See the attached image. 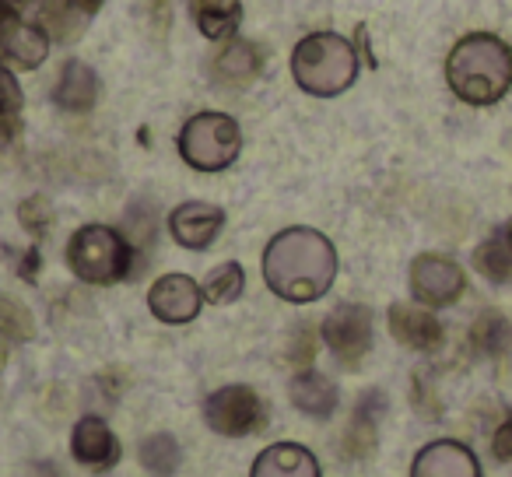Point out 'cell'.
Returning <instances> with one entry per match:
<instances>
[{
	"label": "cell",
	"instance_id": "obj_10",
	"mask_svg": "<svg viewBox=\"0 0 512 477\" xmlns=\"http://www.w3.org/2000/svg\"><path fill=\"white\" fill-rule=\"evenodd\" d=\"M221 228H225V211L204 200H186L169 214V232L183 250H211Z\"/></svg>",
	"mask_w": 512,
	"mask_h": 477
},
{
	"label": "cell",
	"instance_id": "obj_8",
	"mask_svg": "<svg viewBox=\"0 0 512 477\" xmlns=\"http://www.w3.org/2000/svg\"><path fill=\"white\" fill-rule=\"evenodd\" d=\"M320 334L344 369H358L362 358L372 351V309L358 306V302H341L323 320Z\"/></svg>",
	"mask_w": 512,
	"mask_h": 477
},
{
	"label": "cell",
	"instance_id": "obj_16",
	"mask_svg": "<svg viewBox=\"0 0 512 477\" xmlns=\"http://www.w3.org/2000/svg\"><path fill=\"white\" fill-rule=\"evenodd\" d=\"M249 477H320V463L299 442H278L256 456Z\"/></svg>",
	"mask_w": 512,
	"mask_h": 477
},
{
	"label": "cell",
	"instance_id": "obj_29",
	"mask_svg": "<svg viewBox=\"0 0 512 477\" xmlns=\"http://www.w3.org/2000/svg\"><path fill=\"white\" fill-rule=\"evenodd\" d=\"M316 355V334L313 327H295L292 334V351H288V358H292L295 365H309Z\"/></svg>",
	"mask_w": 512,
	"mask_h": 477
},
{
	"label": "cell",
	"instance_id": "obj_19",
	"mask_svg": "<svg viewBox=\"0 0 512 477\" xmlns=\"http://www.w3.org/2000/svg\"><path fill=\"white\" fill-rule=\"evenodd\" d=\"M260 74V50L246 39H232L218 57L211 60V78L218 85L228 88H242Z\"/></svg>",
	"mask_w": 512,
	"mask_h": 477
},
{
	"label": "cell",
	"instance_id": "obj_36",
	"mask_svg": "<svg viewBox=\"0 0 512 477\" xmlns=\"http://www.w3.org/2000/svg\"><path fill=\"white\" fill-rule=\"evenodd\" d=\"M505 239H509V246H512V225H509V228H505Z\"/></svg>",
	"mask_w": 512,
	"mask_h": 477
},
{
	"label": "cell",
	"instance_id": "obj_17",
	"mask_svg": "<svg viewBox=\"0 0 512 477\" xmlns=\"http://www.w3.org/2000/svg\"><path fill=\"white\" fill-rule=\"evenodd\" d=\"M288 397H292V404L299 407L306 418H316V421L330 418V414L337 411V400H341L337 397V386L316 369L295 372L292 386H288Z\"/></svg>",
	"mask_w": 512,
	"mask_h": 477
},
{
	"label": "cell",
	"instance_id": "obj_35",
	"mask_svg": "<svg viewBox=\"0 0 512 477\" xmlns=\"http://www.w3.org/2000/svg\"><path fill=\"white\" fill-rule=\"evenodd\" d=\"M29 477H60V470H57V463L39 460V463H32V467H29Z\"/></svg>",
	"mask_w": 512,
	"mask_h": 477
},
{
	"label": "cell",
	"instance_id": "obj_7",
	"mask_svg": "<svg viewBox=\"0 0 512 477\" xmlns=\"http://www.w3.org/2000/svg\"><path fill=\"white\" fill-rule=\"evenodd\" d=\"M204 421L225 439H246L264 428V400L242 383L221 386L204 400Z\"/></svg>",
	"mask_w": 512,
	"mask_h": 477
},
{
	"label": "cell",
	"instance_id": "obj_13",
	"mask_svg": "<svg viewBox=\"0 0 512 477\" xmlns=\"http://www.w3.org/2000/svg\"><path fill=\"white\" fill-rule=\"evenodd\" d=\"M71 456L88 470H109L120 463V439L99 414H85L71 432Z\"/></svg>",
	"mask_w": 512,
	"mask_h": 477
},
{
	"label": "cell",
	"instance_id": "obj_2",
	"mask_svg": "<svg viewBox=\"0 0 512 477\" xmlns=\"http://www.w3.org/2000/svg\"><path fill=\"white\" fill-rule=\"evenodd\" d=\"M446 85L467 106H498L512 92V46L484 29L460 36L446 57Z\"/></svg>",
	"mask_w": 512,
	"mask_h": 477
},
{
	"label": "cell",
	"instance_id": "obj_32",
	"mask_svg": "<svg viewBox=\"0 0 512 477\" xmlns=\"http://www.w3.org/2000/svg\"><path fill=\"white\" fill-rule=\"evenodd\" d=\"M18 22H22V15L15 11V4H11V0H0V39L8 36Z\"/></svg>",
	"mask_w": 512,
	"mask_h": 477
},
{
	"label": "cell",
	"instance_id": "obj_6",
	"mask_svg": "<svg viewBox=\"0 0 512 477\" xmlns=\"http://www.w3.org/2000/svg\"><path fill=\"white\" fill-rule=\"evenodd\" d=\"M407 281H411L414 302L425 309L456 306L463 299V292H467L463 267L453 257H442V253H421V257H414Z\"/></svg>",
	"mask_w": 512,
	"mask_h": 477
},
{
	"label": "cell",
	"instance_id": "obj_24",
	"mask_svg": "<svg viewBox=\"0 0 512 477\" xmlns=\"http://www.w3.org/2000/svg\"><path fill=\"white\" fill-rule=\"evenodd\" d=\"M200 292H204V299L214 302V306H232V302H239L242 292H246V271H242V264H235V260H225V264H218L207 274Z\"/></svg>",
	"mask_w": 512,
	"mask_h": 477
},
{
	"label": "cell",
	"instance_id": "obj_14",
	"mask_svg": "<svg viewBox=\"0 0 512 477\" xmlns=\"http://www.w3.org/2000/svg\"><path fill=\"white\" fill-rule=\"evenodd\" d=\"M386 411V397L379 390H369L355 407V418H351L348 432H344L341 453L348 460H365V456L376 449V435H379V418Z\"/></svg>",
	"mask_w": 512,
	"mask_h": 477
},
{
	"label": "cell",
	"instance_id": "obj_4",
	"mask_svg": "<svg viewBox=\"0 0 512 477\" xmlns=\"http://www.w3.org/2000/svg\"><path fill=\"white\" fill-rule=\"evenodd\" d=\"M67 267L85 285H120L134 278L137 250L120 228L81 225L67 243Z\"/></svg>",
	"mask_w": 512,
	"mask_h": 477
},
{
	"label": "cell",
	"instance_id": "obj_31",
	"mask_svg": "<svg viewBox=\"0 0 512 477\" xmlns=\"http://www.w3.org/2000/svg\"><path fill=\"white\" fill-rule=\"evenodd\" d=\"M39 267H43V257H39V250L36 246H29V250L22 253V257H18V278L22 281H36L39 278Z\"/></svg>",
	"mask_w": 512,
	"mask_h": 477
},
{
	"label": "cell",
	"instance_id": "obj_18",
	"mask_svg": "<svg viewBox=\"0 0 512 477\" xmlns=\"http://www.w3.org/2000/svg\"><path fill=\"white\" fill-rule=\"evenodd\" d=\"M50 46H53V39L43 32V25H29V22H18L8 36L0 39V53L15 67H22V71L43 67L46 57H50Z\"/></svg>",
	"mask_w": 512,
	"mask_h": 477
},
{
	"label": "cell",
	"instance_id": "obj_37",
	"mask_svg": "<svg viewBox=\"0 0 512 477\" xmlns=\"http://www.w3.org/2000/svg\"><path fill=\"white\" fill-rule=\"evenodd\" d=\"M11 4H18V0H11Z\"/></svg>",
	"mask_w": 512,
	"mask_h": 477
},
{
	"label": "cell",
	"instance_id": "obj_28",
	"mask_svg": "<svg viewBox=\"0 0 512 477\" xmlns=\"http://www.w3.org/2000/svg\"><path fill=\"white\" fill-rule=\"evenodd\" d=\"M22 106H25L22 85H18V78L8 67L0 64V116H22Z\"/></svg>",
	"mask_w": 512,
	"mask_h": 477
},
{
	"label": "cell",
	"instance_id": "obj_11",
	"mask_svg": "<svg viewBox=\"0 0 512 477\" xmlns=\"http://www.w3.org/2000/svg\"><path fill=\"white\" fill-rule=\"evenodd\" d=\"M386 323H390L393 341L411 351H421V355H432V351H439L442 341H446V330H442L439 316L425 306L393 302L390 313H386Z\"/></svg>",
	"mask_w": 512,
	"mask_h": 477
},
{
	"label": "cell",
	"instance_id": "obj_33",
	"mask_svg": "<svg viewBox=\"0 0 512 477\" xmlns=\"http://www.w3.org/2000/svg\"><path fill=\"white\" fill-rule=\"evenodd\" d=\"M18 130H22V120H18V116H0V148H8V144L18 137Z\"/></svg>",
	"mask_w": 512,
	"mask_h": 477
},
{
	"label": "cell",
	"instance_id": "obj_25",
	"mask_svg": "<svg viewBox=\"0 0 512 477\" xmlns=\"http://www.w3.org/2000/svg\"><path fill=\"white\" fill-rule=\"evenodd\" d=\"M39 25H43V32L53 43H71V39L81 36L85 15L78 8H71L67 0H46L43 8H39Z\"/></svg>",
	"mask_w": 512,
	"mask_h": 477
},
{
	"label": "cell",
	"instance_id": "obj_12",
	"mask_svg": "<svg viewBox=\"0 0 512 477\" xmlns=\"http://www.w3.org/2000/svg\"><path fill=\"white\" fill-rule=\"evenodd\" d=\"M411 477H481V460L467 442L435 439L418 449L411 463Z\"/></svg>",
	"mask_w": 512,
	"mask_h": 477
},
{
	"label": "cell",
	"instance_id": "obj_1",
	"mask_svg": "<svg viewBox=\"0 0 512 477\" xmlns=\"http://www.w3.org/2000/svg\"><path fill=\"white\" fill-rule=\"evenodd\" d=\"M337 250L316 228L295 225L278 232L264 250V281L278 299L306 306L334 288Z\"/></svg>",
	"mask_w": 512,
	"mask_h": 477
},
{
	"label": "cell",
	"instance_id": "obj_9",
	"mask_svg": "<svg viewBox=\"0 0 512 477\" xmlns=\"http://www.w3.org/2000/svg\"><path fill=\"white\" fill-rule=\"evenodd\" d=\"M204 306V292L190 274H162L155 285L148 288V309L155 320L169 323V327H183L200 316Z\"/></svg>",
	"mask_w": 512,
	"mask_h": 477
},
{
	"label": "cell",
	"instance_id": "obj_30",
	"mask_svg": "<svg viewBox=\"0 0 512 477\" xmlns=\"http://www.w3.org/2000/svg\"><path fill=\"white\" fill-rule=\"evenodd\" d=\"M491 453H495V460L512 463V414L495 428V435H491Z\"/></svg>",
	"mask_w": 512,
	"mask_h": 477
},
{
	"label": "cell",
	"instance_id": "obj_22",
	"mask_svg": "<svg viewBox=\"0 0 512 477\" xmlns=\"http://www.w3.org/2000/svg\"><path fill=\"white\" fill-rule=\"evenodd\" d=\"M242 8L235 0H197V29L207 39H232L239 32Z\"/></svg>",
	"mask_w": 512,
	"mask_h": 477
},
{
	"label": "cell",
	"instance_id": "obj_34",
	"mask_svg": "<svg viewBox=\"0 0 512 477\" xmlns=\"http://www.w3.org/2000/svg\"><path fill=\"white\" fill-rule=\"evenodd\" d=\"M67 4H71V8H78L85 18H92V15H99V8L106 4V0H67Z\"/></svg>",
	"mask_w": 512,
	"mask_h": 477
},
{
	"label": "cell",
	"instance_id": "obj_20",
	"mask_svg": "<svg viewBox=\"0 0 512 477\" xmlns=\"http://www.w3.org/2000/svg\"><path fill=\"white\" fill-rule=\"evenodd\" d=\"M470 348L481 358H502L512 348V323L498 309H488L470 327Z\"/></svg>",
	"mask_w": 512,
	"mask_h": 477
},
{
	"label": "cell",
	"instance_id": "obj_26",
	"mask_svg": "<svg viewBox=\"0 0 512 477\" xmlns=\"http://www.w3.org/2000/svg\"><path fill=\"white\" fill-rule=\"evenodd\" d=\"M0 337H4V341H15V344L36 337V320H32V313L22 306V302L0 299Z\"/></svg>",
	"mask_w": 512,
	"mask_h": 477
},
{
	"label": "cell",
	"instance_id": "obj_5",
	"mask_svg": "<svg viewBox=\"0 0 512 477\" xmlns=\"http://www.w3.org/2000/svg\"><path fill=\"white\" fill-rule=\"evenodd\" d=\"M242 130L228 113H197L179 130V155L197 172H221L239 158Z\"/></svg>",
	"mask_w": 512,
	"mask_h": 477
},
{
	"label": "cell",
	"instance_id": "obj_3",
	"mask_svg": "<svg viewBox=\"0 0 512 477\" xmlns=\"http://www.w3.org/2000/svg\"><path fill=\"white\" fill-rule=\"evenodd\" d=\"M292 74L299 88L316 99L344 95L358 78V53L337 32H313L292 53Z\"/></svg>",
	"mask_w": 512,
	"mask_h": 477
},
{
	"label": "cell",
	"instance_id": "obj_21",
	"mask_svg": "<svg viewBox=\"0 0 512 477\" xmlns=\"http://www.w3.org/2000/svg\"><path fill=\"white\" fill-rule=\"evenodd\" d=\"M474 271L491 285H509L512 281V246L505 239V232L488 235L481 246L474 250Z\"/></svg>",
	"mask_w": 512,
	"mask_h": 477
},
{
	"label": "cell",
	"instance_id": "obj_27",
	"mask_svg": "<svg viewBox=\"0 0 512 477\" xmlns=\"http://www.w3.org/2000/svg\"><path fill=\"white\" fill-rule=\"evenodd\" d=\"M18 221H22V228L29 235L43 239V235L50 232V225H53V204H50V197L36 193V197L22 200V204H18Z\"/></svg>",
	"mask_w": 512,
	"mask_h": 477
},
{
	"label": "cell",
	"instance_id": "obj_15",
	"mask_svg": "<svg viewBox=\"0 0 512 477\" xmlns=\"http://www.w3.org/2000/svg\"><path fill=\"white\" fill-rule=\"evenodd\" d=\"M53 102L64 113H88L99 102V74L81 60H67L60 67L57 88H53Z\"/></svg>",
	"mask_w": 512,
	"mask_h": 477
},
{
	"label": "cell",
	"instance_id": "obj_23",
	"mask_svg": "<svg viewBox=\"0 0 512 477\" xmlns=\"http://www.w3.org/2000/svg\"><path fill=\"white\" fill-rule=\"evenodd\" d=\"M137 460H141V467L148 470L151 477H169V474H176L179 463H183V449H179L176 435L155 432V435H148V439L141 442V449H137Z\"/></svg>",
	"mask_w": 512,
	"mask_h": 477
}]
</instances>
